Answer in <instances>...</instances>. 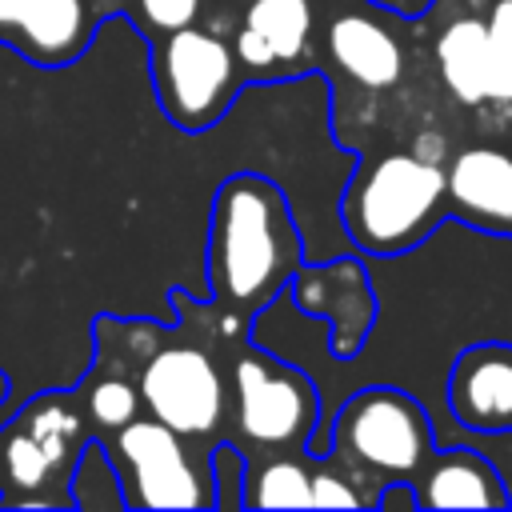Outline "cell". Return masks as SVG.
Returning a JSON list of instances; mask_svg holds the SVG:
<instances>
[{"mask_svg": "<svg viewBox=\"0 0 512 512\" xmlns=\"http://www.w3.org/2000/svg\"><path fill=\"white\" fill-rule=\"evenodd\" d=\"M304 248L284 192L252 172L228 176L216 188L208 228L212 296L236 312L264 308L300 268Z\"/></svg>", "mask_w": 512, "mask_h": 512, "instance_id": "6da1fadb", "label": "cell"}, {"mask_svg": "<svg viewBox=\"0 0 512 512\" xmlns=\"http://www.w3.org/2000/svg\"><path fill=\"white\" fill-rule=\"evenodd\" d=\"M352 244L368 256H400L424 244L448 216L444 160L420 152H388L364 160L340 204Z\"/></svg>", "mask_w": 512, "mask_h": 512, "instance_id": "7a4b0ae2", "label": "cell"}, {"mask_svg": "<svg viewBox=\"0 0 512 512\" xmlns=\"http://www.w3.org/2000/svg\"><path fill=\"white\" fill-rule=\"evenodd\" d=\"M332 452L360 484H412L436 452V432L408 392L364 388L344 400L332 424Z\"/></svg>", "mask_w": 512, "mask_h": 512, "instance_id": "3957f363", "label": "cell"}, {"mask_svg": "<svg viewBox=\"0 0 512 512\" xmlns=\"http://www.w3.org/2000/svg\"><path fill=\"white\" fill-rule=\"evenodd\" d=\"M152 84L168 120L184 132L208 128L236 92V52L216 32L184 24L152 52Z\"/></svg>", "mask_w": 512, "mask_h": 512, "instance_id": "277c9868", "label": "cell"}, {"mask_svg": "<svg viewBox=\"0 0 512 512\" xmlns=\"http://www.w3.org/2000/svg\"><path fill=\"white\" fill-rule=\"evenodd\" d=\"M232 392V420L248 444L264 452H296L308 444L320 416V396L304 372L248 348L232 364Z\"/></svg>", "mask_w": 512, "mask_h": 512, "instance_id": "5b68a950", "label": "cell"}, {"mask_svg": "<svg viewBox=\"0 0 512 512\" xmlns=\"http://www.w3.org/2000/svg\"><path fill=\"white\" fill-rule=\"evenodd\" d=\"M108 460L120 468L124 504L132 508H212L216 492L188 460L184 436L156 416H132L116 428Z\"/></svg>", "mask_w": 512, "mask_h": 512, "instance_id": "8992f818", "label": "cell"}, {"mask_svg": "<svg viewBox=\"0 0 512 512\" xmlns=\"http://www.w3.org/2000/svg\"><path fill=\"white\" fill-rule=\"evenodd\" d=\"M140 400L180 436H208L224 420V380L204 348H160L140 376Z\"/></svg>", "mask_w": 512, "mask_h": 512, "instance_id": "52a82bcc", "label": "cell"}, {"mask_svg": "<svg viewBox=\"0 0 512 512\" xmlns=\"http://www.w3.org/2000/svg\"><path fill=\"white\" fill-rule=\"evenodd\" d=\"M448 216L488 236H512V140H476L444 160Z\"/></svg>", "mask_w": 512, "mask_h": 512, "instance_id": "ba28073f", "label": "cell"}, {"mask_svg": "<svg viewBox=\"0 0 512 512\" xmlns=\"http://www.w3.org/2000/svg\"><path fill=\"white\" fill-rule=\"evenodd\" d=\"M80 452V412L72 400L40 396L28 404L4 436V476L16 488H40L60 468H72Z\"/></svg>", "mask_w": 512, "mask_h": 512, "instance_id": "9c48e42d", "label": "cell"}, {"mask_svg": "<svg viewBox=\"0 0 512 512\" xmlns=\"http://www.w3.org/2000/svg\"><path fill=\"white\" fill-rule=\"evenodd\" d=\"M292 300L308 316H324L332 324V356L348 360L360 352L364 336L376 320V296L360 260H332L324 268H296Z\"/></svg>", "mask_w": 512, "mask_h": 512, "instance_id": "30bf717a", "label": "cell"}, {"mask_svg": "<svg viewBox=\"0 0 512 512\" xmlns=\"http://www.w3.org/2000/svg\"><path fill=\"white\" fill-rule=\"evenodd\" d=\"M92 0H0V44L40 68L72 64L92 40Z\"/></svg>", "mask_w": 512, "mask_h": 512, "instance_id": "8fae6325", "label": "cell"}, {"mask_svg": "<svg viewBox=\"0 0 512 512\" xmlns=\"http://www.w3.org/2000/svg\"><path fill=\"white\" fill-rule=\"evenodd\" d=\"M448 408L472 432H512V344H472L452 360Z\"/></svg>", "mask_w": 512, "mask_h": 512, "instance_id": "7c38bea8", "label": "cell"}, {"mask_svg": "<svg viewBox=\"0 0 512 512\" xmlns=\"http://www.w3.org/2000/svg\"><path fill=\"white\" fill-rule=\"evenodd\" d=\"M416 508H508L512 496L492 460L472 448H444L412 480Z\"/></svg>", "mask_w": 512, "mask_h": 512, "instance_id": "4fadbf2b", "label": "cell"}, {"mask_svg": "<svg viewBox=\"0 0 512 512\" xmlns=\"http://www.w3.org/2000/svg\"><path fill=\"white\" fill-rule=\"evenodd\" d=\"M312 44V0H252L236 32V60L252 72L300 64Z\"/></svg>", "mask_w": 512, "mask_h": 512, "instance_id": "5bb4252c", "label": "cell"}, {"mask_svg": "<svg viewBox=\"0 0 512 512\" xmlns=\"http://www.w3.org/2000/svg\"><path fill=\"white\" fill-rule=\"evenodd\" d=\"M328 52L340 72L364 88H392L404 72L400 40L364 12H344L328 24Z\"/></svg>", "mask_w": 512, "mask_h": 512, "instance_id": "9a60e30c", "label": "cell"}, {"mask_svg": "<svg viewBox=\"0 0 512 512\" xmlns=\"http://www.w3.org/2000/svg\"><path fill=\"white\" fill-rule=\"evenodd\" d=\"M436 68L456 104L484 112L488 100V28L484 16L464 12L436 36Z\"/></svg>", "mask_w": 512, "mask_h": 512, "instance_id": "2e32d148", "label": "cell"}, {"mask_svg": "<svg viewBox=\"0 0 512 512\" xmlns=\"http://www.w3.org/2000/svg\"><path fill=\"white\" fill-rule=\"evenodd\" d=\"M244 504L256 508H312V472L292 456L276 452L248 476Z\"/></svg>", "mask_w": 512, "mask_h": 512, "instance_id": "e0dca14e", "label": "cell"}, {"mask_svg": "<svg viewBox=\"0 0 512 512\" xmlns=\"http://www.w3.org/2000/svg\"><path fill=\"white\" fill-rule=\"evenodd\" d=\"M484 28H488V100H484V112H492L512 132V0H492Z\"/></svg>", "mask_w": 512, "mask_h": 512, "instance_id": "ac0fdd59", "label": "cell"}, {"mask_svg": "<svg viewBox=\"0 0 512 512\" xmlns=\"http://www.w3.org/2000/svg\"><path fill=\"white\" fill-rule=\"evenodd\" d=\"M136 412H140V392H136L132 384H124V380H100V384L88 388V416H92L100 428L116 432V428L128 424Z\"/></svg>", "mask_w": 512, "mask_h": 512, "instance_id": "d6986e66", "label": "cell"}, {"mask_svg": "<svg viewBox=\"0 0 512 512\" xmlns=\"http://www.w3.org/2000/svg\"><path fill=\"white\" fill-rule=\"evenodd\" d=\"M360 480L336 460V468H316L312 472V508H364L372 496L356 488Z\"/></svg>", "mask_w": 512, "mask_h": 512, "instance_id": "ffe728a7", "label": "cell"}, {"mask_svg": "<svg viewBox=\"0 0 512 512\" xmlns=\"http://www.w3.org/2000/svg\"><path fill=\"white\" fill-rule=\"evenodd\" d=\"M136 8L152 32H176L196 20L200 0H136Z\"/></svg>", "mask_w": 512, "mask_h": 512, "instance_id": "44dd1931", "label": "cell"}, {"mask_svg": "<svg viewBox=\"0 0 512 512\" xmlns=\"http://www.w3.org/2000/svg\"><path fill=\"white\" fill-rule=\"evenodd\" d=\"M4 396H8V372H0V404H4Z\"/></svg>", "mask_w": 512, "mask_h": 512, "instance_id": "7402d4cb", "label": "cell"}]
</instances>
